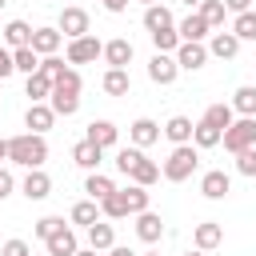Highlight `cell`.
Masks as SVG:
<instances>
[{
  "label": "cell",
  "instance_id": "cell-55",
  "mask_svg": "<svg viewBox=\"0 0 256 256\" xmlns=\"http://www.w3.org/2000/svg\"><path fill=\"white\" fill-rule=\"evenodd\" d=\"M144 256H160V252H144Z\"/></svg>",
  "mask_w": 256,
  "mask_h": 256
},
{
  "label": "cell",
  "instance_id": "cell-3",
  "mask_svg": "<svg viewBox=\"0 0 256 256\" xmlns=\"http://www.w3.org/2000/svg\"><path fill=\"white\" fill-rule=\"evenodd\" d=\"M232 156L244 152V148H256V116H240L232 120V128H224V140H220Z\"/></svg>",
  "mask_w": 256,
  "mask_h": 256
},
{
  "label": "cell",
  "instance_id": "cell-28",
  "mask_svg": "<svg viewBox=\"0 0 256 256\" xmlns=\"http://www.w3.org/2000/svg\"><path fill=\"white\" fill-rule=\"evenodd\" d=\"M52 76H44V72H32L28 76V84H24V96H32V104H40V100H48L52 96Z\"/></svg>",
  "mask_w": 256,
  "mask_h": 256
},
{
  "label": "cell",
  "instance_id": "cell-19",
  "mask_svg": "<svg viewBox=\"0 0 256 256\" xmlns=\"http://www.w3.org/2000/svg\"><path fill=\"white\" fill-rule=\"evenodd\" d=\"M44 248H48V256H76V252H80V244H76V232H72V228H60L56 236H48V240H44Z\"/></svg>",
  "mask_w": 256,
  "mask_h": 256
},
{
  "label": "cell",
  "instance_id": "cell-9",
  "mask_svg": "<svg viewBox=\"0 0 256 256\" xmlns=\"http://www.w3.org/2000/svg\"><path fill=\"white\" fill-rule=\"evenodd\" d=\"M20 192H24L28 200H48V196H52V176H48L44 168H28V176H24Z\"/></svg>",
  "mask_w": 256,
  "mask_h": 256
},
{
  "label": "cell",
  "instance_id": "cell-23",
  "mask_svg": "<svg viewBox=\"0 0 256 256\" xmlns=\"http://www.w3.org/2000/svg\"><path fill=\"white\" fill-rule=\"evenodd\" d=\"M100 216H104V212H100V200H92V196H88V200H76V204H72V212H68V220H72V224H80V228L96 224Z\"/></svg>",
  "mask_w": 256,
  "mask_h": 256
},
{
  "label": "cell",
  "instance_id": "cell-33",
  "mask_svg": "<svg viewBox=\"0 0 256 256\" xmlns=\"http://www.w3.org/2000/svg\"><path fill=\"white\" fill-rule=\"evenodd\" d=\"M220 140H224L220 128H212L208 120H196V128H192V144H196V148H216Z\"/></svg>",
  "mask_w": 256,
  "mask_h": 256
},
{
  "label": "cell",
  "instance_id": "cell-39",
  "mask_svg": "<svg viewBox=\"0 0 256 256\" xmlns=\"http://www.w3.org/2000/svg\"><path fill=\"white\" fill-rule=\"evenodd\" d=\"M48 104H52L56 116H76V112H80V96H60V92H52Z\"/></svg>",
  "mask_w": 256,
  "mask_h": 256
},
{
  "label": "cell",
  "instance_id": "cell-24",
  "mask_svg": "<svg viewBox=\"0 0 256 256\" xmlns=\"http://www.w3.org/2000/svg\"><path fill=\"white\" fill-rule=\"evenodd\" d=\"M208 28H212V24H208V20L200 16V12H188V16H184V20L176 24L180 40H204V36H208Z\"/></svg>",
  "mask_w": 256,
  "mask_h": 256
},
{
  "label": "cell",
  "instance_id": "cell-18",
  "mask_svg": "<svg viewBox=\"0 0 256 256\" xmlns=\"http://www.w3.org/2000/svg\"><path fill=\"white\" fill-rule=\"evenodd\" d=\"M136 236H140L144 244H156V240L164 236V220H160L152 208H148V212H140V216H136Z\"/></svg>",
  "mask_w": 256,
  "mask_h": 256
},
{
  "label": "cell",
  "instance_id": "cell-8",
  "mask_svg": "<svg viewBox=\"0 0 256 256\" xmlns=\"http://www.w3.org/2000/svg\"><path fill=\"white\" fill-rule=\"evenodd\" d=\"M52 124H56V112H52V104H48V100L28 104V112H24V128H28V132H40V136H44Z\"/></svg>",
  "mask_w": 256,
  "mask_h": 256
},
{
  "label": "cell",
  "instance_id": "cell-41",
  "mask_svg": "<svg viewBox=\"0 0 256 256\" xmlns=\"http://www.w3.org/2000/svg\"><path fill=\"white\" fill-rule=\"evenodd\" d=\"M60 228H68V224H64V216H40V220H36V236H40V240L56 236Z\"/></svg>",
  "mask_w": 256,
  "mask_h": 256
},
{
  "label": "cell",
  "instance_id": "cell-17",
  "mask_svg": "<svg viewBox=\"0 0 256 256\" xmlns=\"http://www.w3.org/2000/svg\"><path fill=\"white\" fill-rule=\"evenodd\" d=\"M60 44H64V32H60V28H36V32H32V48H36L40 56H56Z\"/></svg>",
  "mask_w": 256,
  "mask_h": 256
},
{
  "label": "cell",
  "instance_id": "cell-34",
  "mask_svg": "<svg viewBox=\"0 0 256 256\" xmlns=\"http://www.w3.org/2000/svg\"><path fill=\"white\" fill-rule=\"evenodd\" d=\"M80 88H84V80H80L76 68H64L56 76V84H52V92H60V96H80Z\"/></svg>",
  "mask_w": 256,
  "mask_h": 256
},
{
  "label": "cell",
  "instance_id": "cell-54",
  "mask_svg": "<svg viewBox=\"0 0 256 256\" xmlns=\"http://www.w3.org/2000/svg\"><path fill=\"white\" fill-rule=\"evenodd\" d=\"M188 256H208V252H200V248H196V252H188Z\"/></svg>",
  "mask_w": 256,
  "mask_h": 256
},
{
  "label": "cell",
  "instance_id": "cell-56",
  "mask_svg": "<svg viewBox=\"0 0 256 256\" xmlns=\"http://www.w3.org/2000/svg\"><path fill=\"white\" fill-rule=\"evenodd\" d=\"M184 4H200V0H184Z\"/></svg>",
  "mask_w": 256,
  "mask_h": 256
},
{
  "label": "cell",
  "instance_id": "cell-43",
  "mask_svg": "<svg viewBox=\"0 0 256 256\" xmlns=\"http://www.w3.org/2000/svg\"><path fill=\"white\" fill-rule=\"evenodd\" d=\"M140 156H144V148H136V144H132V148H120V152H116V168L128 176V172H132V164H136Z\"/></svg>",
  "mask_w": 256,
  "mask_h": 256
},
{
  "label": "cell",
  "instance_id": "cell-53",
  "mask_svg": "<svg viewBox=\"0 0 256 256\" xmlns=\"http://www.w3.org/2000/svg\"><path fill=\"white\" fill-rule=\"evenodd\" d=\"M140 4H144V8H148V4H160V0H140Z\"/></svg>",
  "mask_w": 256,
  "mask_h": 256
},
{
  "label": "cell",
  "instance_id": "cell-48",
  "mask_svg": "<svg viewBox=\"0 0 256 256\" xmlns=\"http://www.w3.org/2000/svg\"><path fill=\"white\" fill-rule=\"evenodd\" d=\"M224 8H228V12H248L252 0H224Z\"/></svg>",
  "mask_w": 256,
  "mask_h": 256
},
{
  "label": "cell",
  "instance_id": "cell-15",
  "mask_svg": "<svg viewBox=\"0 0 256 256\" xmlns=\"http://www.w3.org/2000/svg\"><path fill=\"white\" fill-rule=\"evenodd\" d=\"M104 64H108V68H128V64H132V40H124V36L108 40V44H104Z\"/></svg>",
  "mask_w": 256,
  "mask_h": 256
},
{
  "label": "cell",
  "instance_id": "cell-32",
  "mask_svg": "<svg viewBox=\"0 0 256 256\" xmlns=\"http://www.w3.org/2000/svg\"><path fill=\"white\" fill-rule=\"evenodd\" d=\"M12 60H16V72H24V76L40 72V52H36L32 44H24V48H12Z\"/></svg>",
  "mask_w": 256,
  "mask_h": 256
},
{
  "label": "cell",
  "instance_id": "cell-1",
  "mask_svg": "<svg viewBox=\"0 0 256 256\" xmlns=\"http://www.w3.org/2000/svg\"><path fill=\"white\" fill-rule=\"evenodd\" d=\"M48 160V140L40 132H20L8 140V164H20V168H44Z\"/></svg>",
  "mask_w": 256,
  "mask_h": 256
},
{
  "label": "cell",
  "instance_id": "cell-40",
  "mask_svg": "<svg viewBox=\"0 0 256 256\" xmlns=\"http://www.w3.org/2000/svg\"><path fill=\"white\" fill-rule=\"evenodd\" d=\"M152 44H156V52H176V48H180V32H176V28L152 32Z\"/></svg>",
  "mask_w": 256,
  "mask_h": 256
},
{
  "label": "cell",
  "instance_id": "cell-7",
  "mask_svg": "<svg viewBox=\"0 0 256 256\" xmlns=\"http://www.w3.org/2000/svg\"><path fill=\"white\" fill-rule=\"evenodd\" d=\"M88 12L84 8H76V4H68L64 12H60V20H56V28L64 32V40H76V36H88Z\"/></svg>",
  "mask_w": 256,
  "mask_h": 256
},
{
  "label": "cell",
  "instance_id": "cell-20",
  "mask_svg": "<svg viewBox=\"0 0 256 256\" xmlns=\"http://www.w3.org/2000/svg\"><path fill=\"white\" fill-rule=\"evenodd\" d=\"M32 32H36V28H28L24 20H8V24L0 28L4 48H24V44H32Z\"/></svg>",
  "mask_w": 256,
  "mask_h": 256
},
{
  "label": "cell",
  "instance_id": "cell-21",
  "mask_svg": "<svg viewBox=\"0 0 256 256\" xmlns=\"http://www.w3.org/2000/svg\"><path fill=\"white\" fill-rule=\"evenodd\" d=\"M100 88H104L108 96H128V92H132V76H128V68H108L104 80H100Z\"/></svg>",
  "mask_w": 256,
  "mask_h": 256
},
{
  "label": "cell",
  "instance_id": "cell-5",
  "mask_svg": "<svg viewBox=\"0 0 256 256\" xmlns=\"http://www.w3.org/2000/svg\"><path fill=\"white\" fill-rule=\"evenodd\" d=\"M176 76H180V64H176V52H156V56L148 60V80H152V84H160V88H168V84H176Z\"/></svg>",
  "mask_w": 256,
  "mask_h": 256
},
{
  "label": "cell",
  "instance_id": "cell-25",
  "mask_svg": "<svg viewBox=\"0 0 256 256\" xmlns=\"http://www.w3.org/2000/svg\"><path fill=\"white\" fill-rule=\"evenodd\" d=\"M120 196H124V204H128V216H140V212H148V200H152V192H148L144 184H128V188H120Z\"/></svg>",
  "mask_w": 256,
  "mask_h": 256
},
{
  "label": "cell",
  "instance_id": "cell-36",
  "mask_svg": "<svg viewBox=\"0 0 256 256\" xmlns=\"http://www.w3.org/2000/svg\"><path fill=\"white\" fill-rule=\"evenodd\" d=\"M196 8H200V16H204V20L212 24V28H224V16H228L224 0H200Z\"/></svg>",
  "mask_w": 256,
  "mask_h": 256
},
{
  "label": "cell",
  "instance_id": "cell-11",
  "mask_svg": "<svg viewBox=\"0 0 256 256\" xmlns=\"http://www.w3.org/2000/svg\"><path fill=\"white\" fill-rule=\"evenodd\" d=\"M240 44H244V40H240V36H236L232 28H228V32L220 28V32H212V40H208V56H220V60H232V56L240 52Z\"/></svg>",
  "mask_w": 256,
  "mask_h": 256
},
{
  "label": "cell",
  "instance_id": "cell-38",
  "mask_svg": "<svg viewBox=\"0 0 256 256\" xmlns=\"http://www.w3.org/2000/svg\"><path fill=\"white\" fill-rule=\"evenodd\" d=\"M232 32H236L240 40H256V12H252V8H248V12H236Z\"/></svg>",
  "mask_w": 256,
  "mask_h": 256
},
{
  "label": "cell",
  "instance_id": "cell-52",
  "mask_svg": "<svg viewBox=\"0 0 256 256\" xmlns=\"http://www.w3.org/2000/svg\"><path fill=\"white\" fill-rule=\"evenodd\" d=\"M76 256H96V248H84V252H76Z\"/></svg>",
  "mask_w": 256,
  "mask_h": 256
},
{
  "label": "cell",
  "instance_id": "cell-30",
  "mask_svg": "<svg viewBox=\"0 0 256 256\" xmlns=\"http://www.w3.org/2000/svg\"><path fill=\"white\" fill-rule=\"evenodd\" d=\"M192 128H196V124H192L188 116H172V120L164 124V136H168L172 144H192Z\"/></svg>",
  "mask_w": 256,
  "mask_h": 256
},
{
  "label": "cell",
  "instance_id": "cell-35",
  "mask_svg": "<svg viewBox=\"0 0 256 256\" xmlns=\"http://www.w3.org/2000/svg\"><path fill=\"white\" fill-rule=\"evenodd\" d=\"M84 192H88L92 200H104V196H112V192H116V184H112L104 172H88V180H84Z\"/></svg>",
  "mask_w": 256,
  "mask_h": 256
},
{
  "label": "cell",
  "instance_id": "cell-22",
  "mask_svg": "<svg viewBox=\"0 0 256 256\" xmlns=\"http://www.w3.org/2000/svg\"><path fill=\"white\" fill-rule=\"evenodd\" d=\"M88 140H92V144H100V148H116L120 128H116L112 120H92V124H88Z\"/></svg>",
  "mask_w": 256,
  "mask_h": 256
},
{
  "label": "cell",
  "instance_id": "cell-47",
  "mask_svg": "<svg viewBox=\"0 0 256 256\" xmlns=\"http://www.w3.org/2000/svg\"><path fill=\"white\" fill-rule=\"evenodd\" d=\"M12 188H16L12 172H8V168H0V200H8V196H12Z\"/></svg>",
  "mask_w": 256,
  "mask_h": 256
},
{
  "label": "cell",
  "instance_id": "cell-46",
  "mask_svg": "<svg viewBox=\"0 0 256 256\" xmlns=\"http://www.w3.org/2000/svg\"><path fill=\"white\" fill-rule=\"evenodd\" d=\"M12 72H16V60H12V48H4V44H0V80H8Z\"/></svg>",
  "mask_w": 256,
  "mask_h": 256
},
{
  "label": "cell",
  "instance_id": "cell-29",
  "mask_svg": "<svg viewBox=\"0 0 256 256\" xmlns=\"http://www.w3.org/2000/svg\"><path fill=\"white\" fill-rule=\"evenodd\" d=\"M200 120H208L212 128H220V132H224V128H232V120H236V108H232V104H208Z\"/></svg>",
  "mask_w": 256,
  "mask_h": 256
},
{
  "label": "cell",
  "instance_id": "cell-10",
  "mask_svg": "<svg viewBox=\"0 0 256 256\" xmlns=\"http://www.w3.org/2000/svg\"><path fill=\"white\" fill-rule=\"evenodd\" d=\"M200 192H204L208 200H224V196L232 192V176H228L224 168H212V172L200 176Z\"/></svg>",
  "mask_w": 256,
  "mask_h": 256
},
{
  "label": "cell",
  "instance_id": "cell-51",
  "mask_svg": "<svg viewBox=\"0 0 256 256\" xmlns=\"http://www.w3.org/2000/svg\"><path fill=\"white\" fill-rule=\"evenodd\" d=\"M0 160H8V140L0 136Z\"/></svg>",
  "mask_w": 256,
  "mask_h": 256
},
{
  "label": "cell",
  "instance_id": "cell-4",
  "mask_svg": "<svg viewBox=\"0 0 256 256\" xmlns=\"http://www.w3.org/2000/svg\"><path fill=\"white\" fill-rule=\"evenodd\" d=\"M96 56H104V44L88 32V36H76V40H68V48H64V60L68 64H92Z\"/></svg>",
  "mask_w": 256,
  "mask_h": 256
},
{
  "label": "cell",
  "instance_id": "cell-45",
  "mask_svg": "<svg viewBox=\"0 0 256 256\" xmlns=\"http://www.w3.org/2000/svg\"><path fill=\"white\" fill-rule=\"evenodd\" d=\"M0 256H32V248H28V240H4Z\"/></svg>",
  "mask_w": 256,
  "mask_h": 256
},
{
  "label": "cell",
  "instance_id": "cell-37",
  "mask_svg": "<svg viewBox=\"0 0 256 256\" xmlns=\"http://www.w3.org/2000/svg\"><path fill=\"white\" fill-rule=\"evenodd\" d=\"M100 212H104L108 220H124V216H128V204H124V196H120V188H116L112 196H104V200H100Z\"/></svg>",
  "mask_w": 256,
  "mask_h": 256
},
{
  "label": "cell",
  "instance_id": "cell-27",
  "mask_svg": "<svg viewBox=\"0 0 256 256\" xmlns=\"http://www.w3.org/2000/svg\"><path fill=\"white\" fill-rule=\"evenodd\" d=\"M128 180H132V184H144V188H152V184L160 180V164H152L148 156H140V160L132 164V172H128Z\"/></svg>",
  "mask_w": 256,
  "mask_h": 256
},
{
  "label": "cell",
  "instance_id": "cell-13",
  "mask_svg": "<svg viewBox=\"0 0 256 256\" xmlns=\"http://www.w3.org/2000/svg\"><path fill=\"white\" fill-rule=\"evenodd\" d=\"M192 244H196L200 252H212V248H220V244H224V228H220L216 220H204V224H196V228H192Z\"/></svg>",
  "mask_w": 256,
  "mask_h": 256
},
{
  "label": "cell",
  "instance_id": "cell-12",
  "mask_svg": "<svg viewBox=\"0 0 256 256\" xmlns=\"http://www.w3.org/2000/svg\"><path fill=\"white\" fill-rule=\"evenodd\" d=\"M160 132H164V128H160L156 120H148V116H140V120H132V124H128V140H132L136 148L156 144V140H160Z\"/></svg>",
  "mask_w": 256,
  "mask_h": 256
},
{
  "label": "cell",
  "instance_id": "cell-26",
  "mask_svg": "<svg viewBox=\"0 0 256 256\" xmlns=\"http://www.w3.org/2000/svg\"><path fill=\"white\" fill-rule=\"evenodd\" d=\"M84 232H88V248H96V252H108V248L116 244V232H112V224H104V220L88 224Z\"/></svg>",
  "mask_w": 256,
  "mask_h": 256
},
{
  "label": "cell",
  "instance_id": "cell-16",
  "mask_svg": "<svg viewBox=\"0 0 256 256\" xmlns=\"http://www.w3.org/2000/svg\"><path fill=\"white\" fill-rule=\"evenodd\" d=\"M144 28H148V36H152V32H164V28H176L172 8H168V4H148V8H144Z\"/></svg>",
  "mask_w": 256,
  "mask_h": 256
},
{
  "label": "cell",
  "instance_id": "cell-14",
  "mask_svg": "<svg viewBox=\"0 0 256 256\" xmlns=\"http://www.w3.org/2000/svg\"><path fill=\"white\" fill-rule=\"evenodd\" d=\"M72 160H76L84 172H96V168H100V160H104V148H100V144H92V140L84 136L80 144H72Z\"/></svg>",
  "mask_w": 256,
  "mask_h": 256
},
{
  "label": "cell",
  "instance_id": "cell-57",
  "mask_svg": "<svg viewBox=\"0 0 256 256\" xmlns=\"http://www.w3.org/2000/svg\"><path fill=\"white\" fill-rule=\"evenodd\" d=\"M4 4H8V0H0V8H4Z\"/></svg>",
  "mask_w": 256,
  "mask_h": 256
},
{
  "label": "cell",
  "instance_id": "cell-2",
  "mask_svg": "<svg viewBox=\"0 0 256 256\" xmlns=\"http://www.w3.org/2000/svg\"><path fill=\"white\" fill-rule=\"evenodd\" d=\"M200 168V148L196 144H176L172 152H168V160H164V180H172V184H184L192 172Z\"/></svg>",
  "mask_w": 256,
  "mask_h": 256
},
{
  "label": "cell",
  "instance_id": "cell-6",
  "mask_svg": "<svg viewBox=\"0 0 256 256\" xmlns=\"http://www.w3.org/2000/svg\"><path fill=\"white\" fill-rule=\"evenodd\" d=\"M176 64H180V72H200V68L208 64V48H204V40H180V48H176Z\"/></svg>",
  "mask_w": 256,
  "mask_h": 256
},
{
  "label": "cell",
  "instance_id": "cell-42",
  "mask_svg": "<svg viewBox=\"0 0 256 256\" xmlns=\"http://www.w3.org/2000/svg\"><path fill=\"white\" fill-rule=\"evenodd\" d=\"M236 172H240V176H248V180H256V148L236 152Z\"/></svg>",
  "mask_w": 256,
  "mask_h": 256
},
{
  "label": "cell",
  "instance_id": "cell-44",
  "mask_svg": "<svg viewBox=\"0 0 256 256\" xmlns=\"http://www.w3.org/2000/svg\"><path fill=\"white\" fill-rule=\"evenodd\" d=\"M64 68H68V64H64L60 56H40V72H44V76H52V80H56Z\"/></svg>",
  "mask_w": 256,
  "mask_h": 256
},
{
  "label": "cell",
  "instance_id": "cell-49",
  "mask_svg": "<svg viewBox=\"0 0 256 256\" xmlns=\"http://www.w3.org/2000/svg\"><path fill=\"white\" fill-rule=\"evenodd\" d=\"M100 4H104L108 12H124V8H128V0H100Z\"/></svg>",
  "mask_w": 256,
  "mask_h": 256
},
{
  "label": "cell",
  "instance_id": "cell-31",
  "mask_svg": "<svg viewBox=\"0 0 256 256\" xmlns=\"http://www.w3.org/2000/svg\"><path fill=\"white\" fill-rule=\"evenodd\" d=\"M232 108L236 116H256V84H240L232 92Z\"/></svg>",
  "mask_w": 256,
  "mask_h": 256
},
{
  "label": "cell",
  "instance_id": "cell-50",
  "mask_svg": "<svg viewBox=\"0 0 256 256\" xmlns=\"http://www.w3.org/2000/svg\"><path fill=\"white\" fill-rule=\"evenodd\" d=\"M108 256H136V252H132V248H124V244H112V248H108Z\"/></svg>",
  "mask_w": 256,
  "mask_h": 256
}]
</instances>
